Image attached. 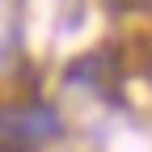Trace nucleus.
I'll use <instances>...</instances> for the list:
<instances>
[{
    "mask_svg": "<svg viewBox=\"0 0 152 152\" xmlns=\"http://www.w3.org/2000/svg\"><path fill=\"white\" fill-rule=\"evenodd\" d=\"M0 135L9 144H21V148H34L51 135H59V114L47 110V106H26V110H13L4 114V123H0Z\"/></svg>",
    "mask_w": 152,
    "mask_h": 152,
    "instance_id": "1",
    "label": "nucleus"
}]
</instances>
